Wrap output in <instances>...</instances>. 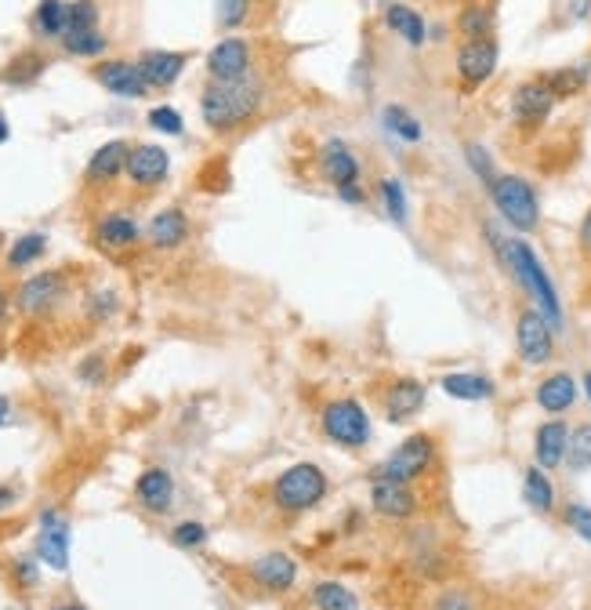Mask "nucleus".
<instances>
[{
  "label": "nucleus",
  "mask_w": 591,
  "mask_h": 610,
  "mask_svg": "<svg viewBox=\"0 0 591 610\" xmlns=\"http://www.w3.org/2000/svg\"><path fill=\"white\" fill-rule=\"evenodd\" d=\"M483 237H486V244H490L494 262L508 272L511 283L527 294V302L533 309H541V313L551 320V328L562 334V328H567V309H562L556 280H551V272L541 262V255L533 251V244L527 237H516V232H501L490 223L483 226Z\"/></svg>",
  "instance_id": "f257e3e1"
},
{
  "label": "nucleus",
  "mask_w": 591,
  "mask_h": 610,
  "mask_svg": "<svg viewBox=\"0 0 591 610\" xmlns=\"http://www.w3.org/2000/svg\"><path fill=\"white\" fill-rule=\"evenodd\" d=\"M266 102L269 91L258 73L243 76V81H207L200 91V121L215 135H232L251 127L266 113Z\"/></svg>",
  "instance_id": "f03ea898"
},
{
  "label": "nucleus",
  "mask_w": 591,
  "mask_h": 610,
  "mask_svg": "<svg viewBox=\"0 0 591 610\" xmlns=\"http://www.w3.org/2000/svg\"><path fill=\"white\" fill-rule=\"evenodd\" d=\"M486 197H490L497 218H501L516 237H530V232L541 229V193H537V186L527 175L501 172L486 186Z\"/></svg>",
  "instance_id": "7ed1b4c3"
},
{
  "label": "nucleus",
  "mask_w": 591,
  "mask_h": 610,
  "mask_svg": "<svg viewBox=\"0 0 591 610\" xmlns=\"http://www.w3.org/2000/svg\"><path fill=\"white\" fill-rule=\"evenodd\" d=\"M331 495V476H326L317 462H294L272 479L269 498L272 509L283 516H305L312 509H320Z\"/></svg>",
  "instance_id": "20e7f679"
},
{
  "label": "nucleus",
  "mask_w": 591,
  "mask_h": 610,
  "mask_svg": "<svg viewBox=\"0 0 591 610\" xmlns=\"http://www.w3.org/2000/svg\"><path fill=\"white\" fill-rule=\"evenodd\" d=\"M439 465V436L436 433H411L400 440L396 451L374 465L371 479H400V484H422Z\"/></svg>",
  "instance_id": "39448f33"
},
{
  "label": "nucleus",
  "mask_w": 591,
  "mask_h": 610,
  "mask_svg": "<svg viewBox=\"0 0 591 610\" xmlns=\"http://www.w3.org/2000/svg\"><path fill=\"white\" fill-rule=\"evenodd\" d=\"M320 433L341 451H363L374 440V422L356 396H334L320 411Z\"/></svg>",
  "instance_id": "423d86ee"
},
{
  "label": "nucleus",
  "mask_w": 591,
  "mask_h": 610,
  "mask_svg": "<svg viewBox=\"0 0 591 610\" xmlns=\"http://www.w3.org/2000/svg\"><path fill=\"white\" fill-rule=\"evenodd\" d=\"M556 106H559L556 91L545 84L541 73L530 76V81H519L516 87H511V95H508L511 127H516L522 138L541 135L548 127V121H551V113H556Z\"/></svg>",
  "instance_id": "0eeeda50"
},
{
  "label": "nucleus",
  "mask_w": 591,
  "mask_h": 610,
  "mask_svg": "<svg viewBox=\"0 0 591 610\" xmlns=\"http://www.w3.org/2000/svg\"><path fill=\"white\" fill-rule=\"evenodd\" d=\"M65 298H70V277H65V269L33 272V277H25L15 288V313L25 320H48L65 306Z\"/></svg>",
  "instance_id": "6e6552de"
},
{
  "label": "nucleus",
  "mask_w": 591,
  "mask_h": 610,
  "mask_svg": "<svg viewBox=\"0 0 591 610\" xmlns=\"http://www.w3.org/2000/svg\"><path fill=\"white\" fill-rule=\"evenodd\" d=\"M559 349V331L551 328V320L533 306H522L516 313V353L527 368H548L556 360Z\"/></svg>",
  "instance_id": "1a4fd4ad"
},
{
  "label": "nucleus",
  "mask_w": 591,
  "mask_h": 610,
  "mask_svg": "<svg viewBox=\"0 0 591 610\" xmlns=\"http://www.w3.org/2000/svg\"><path fill=\"white\" fill-rule=\"evenodd\" d=\"M497 62H501V44L497 37H479V41H457L454 48V76L465 95H476L479 87L494 81Z\"/></svg>",
  "instance_id": "9d476101"
},
{
  "label": "nucleus",
  "mask_w": 591,
  "mask_h": 610,
  "mask_svg": "<svg viewBox=\"0 0 591 610\" xmlns=\"http://www.w3.org/2000/svg\"><path fill=\"white\" fill-rule=\"evenodd\" d=\"M371 513L388 524H414L422 520L425 498L417 495V484L400 479H371Z\"/></svg>",
  "instance_id": "9b49d317"
},
{
  "label": "nucleus",
  "mask_w": 591,
  "mask_h": 610,
  "mask_svg": "<svg viewBox=\"0 0 591 610\" xmlns=\"http://www.w3.org/2000/svg\"><path fill=\"white\" fill-rule=\"evenodd\" d=\"M70 545H73L70 516L59 505L41 509V520H37V560L55 570V575H65L70 570Z\"/></svg>",
  "instance_id": "f8f14e48"
},
{
  "label": "nucleus",
  "mask_w": 591,
  "mask_h": 610,
  "mask_svg": "<svg viewBox=\"0 0 591 610\" xmlns=\"http://www.w3.org/2000/svg\"><path fill=\"white\" fill-rule=\"evenodd\" d=\"M298 575H301L298 560L283 549H269V552H261V556H255L251 564H247V578H251V586L258 592H266V596H287L298 586Z\"/></svg>",
  "instance_id": "ddd939ff"
},
{
  "label": "nucleus",
  "mask_w": 591,
  "mask_h": 610,
  "mask_svg": "<svg viewBox=\"0 0 591 610\" xmlns=\"http://www.w3.org/2000/svg\"><path fill=\"white\" fill-rule=\"evenodd\" d=\"M91 240H95L98 251L106 255H127L138 248L142 240V223L135 211L127 207H113V211H102L95 218V229H91Z\"/></svg>",
  "instance_id": "4468645a"
},
{
  "label": "nucleus",
  "mask_w": 591,
  "mask_h": 610,
  "mask_svg": "<svg viewBox=\"0 0 591 610\" xmlns=\"http://www.w3.org/2000/svg\"><path fill=\"white\" fill-rule=\"evenodd\" d=\"M255 73V44L247 37H221V41L207 51V76L211 81H243Z\"/></svg>",
  "instance_id": "2eb2a0df"
},
{
  "label": "nucleus",
  "mask_w": 591,
  "mask_h": 610,
  "mask_svg": "<svg viewBox=\"0 0 591 610\" xmlns=\"http://www.w3.org/2000/svg\"><path fill=\"white\" fill-rule=\"evenodd\" d=\"M317 175L338 193L345 186H356V182L363 178V161L352 153L345 138H326L317 149Z\"/></svg>",
  "instance_id": "dca6fc26"
},
{
  "label": "nucleus",
  "mask_w": 591,
  "mask_h": 610,
  "mask_svg": "<svg viewBox=\"0 0 591 610\" xmlns=\"http://www.w3.org/2000/svg\"><path fill=\"white\" fill-rule=\"evenodd\" d=\"M406 552H411V567L422 578L443 581L446 575H450V556H446V549H443V538L428 524L414 520L411 535H406Z\"/></svg>",
  "instance_id": "f3484780"
},
{
  "label": "nucleus",
  "mask_w": 591,
  "mask_h": 610,
  "mask_svg": "<svg viewBox=\"0 0 591 610\" xmlns=\"http://www.w3.org/2000/svg\"><path fill=\"white\" fill-rule=\"evenodd\" d=\"M428 404V385L422 379H411V374H400L385 385L381 393V414H385L388 425H403L417 418Z\"/></svg>",
  "instance_id": "a211bd4d"
},
{
  "label": "nucleus",
  "mask_w": 591,
  "mask_h": 610,
  "mask_svg": "<svg viewBox=\"0 0 591 610\" xmlns=\"http://www.w3.org/2000/svg\"><path fill=\"white\" fill-rule=\"evenodd\" d=\"M167 175H170V153L164 146H156V142H138V146H131L127 172H124L131 186L149 193L156 186H164Z\"/></svg>",
  "instance_id": "6ab92c4d"
},
{
  "label": "nucleus",
  "mask_w": 591,
  "mask_h": 610,
  "mask_svg": "<svg viewBox=\"0 0 591 610\" xmlns=\"http://www.w3.org/2000/svg\"><path fill=\"white\" fill-rule=\"evenodd\" d=\"M581 400V382L570 371H548L541 382L533 385V404L541 407L548 418H562L567 411L577 407Z\"/></svg>",
  "instance_id": "aec40b11"
},
{
  "label": "nucleus",
  "mask_w": 591,
  "mask_h": 610,
  "mask_svg": "<svg viewBox=\"0 0 591 610\" xmlns=\"http://www.w3.org/2000/svg\"><path fill=\"white\" fill-rule=\"evenodd\" d=\"M135 66L142 73V81L149 84V91H164V87H175L178 76L186 73L189 66V55L186 51H167V48H149L142 51V55L135 59Z\"/></svg>",
  "instance_id": "412c9836"
},
{
  "label": "nucleus",
  "mask_w": 591,
  "mask_h": 610,
  "mask_svg": "<svg viewBox=\"0 0 591 610\" xmlns=\"http://www.w3.org/2000/svg\"><path fill=\"white\" fill-rule=\"evenodd\" d=\"M567 447H570V422L548 418L533 430V465H541L545 473H556L567 465Z\"/></svg>",
  "instance_id": "4be33fe9"
},
{
  "label": "nucleus",
  "mask_w": 591,
  "mask_h": 610,
  "mask_svg": "<svg viewBox=\"0 0 591 610\" xmlns=\"http://www.w3.org/2000/svg\"><path fill=\"white\" fill-rule=\"evenodd\" d=\"M91 73H95V81L116 99H146V91H149V84L142 81L138 66L127 59H102V62H95V70Z\"/></svg>",
  "instance_id": "5701e85b"
},
{
  "label": "nucleus",
  "mask_w": 591,
  "mask_h": 610,
  "mask_svg": "<svg viewBox=\"0 0 591 610\" xmlns=\"http://www.w3.org/2000/svg\"><path fill=\"white\" fill-rule=\"evenodd\" d=\"M189 232H193L189 215L182 211V207H160V211L149 218L146 240L153 251H178L182 244L189 240Z\"/></svg>",
  "instance_id": "b1692460"
},
{
  "label": "nucleus",
  "mask_w": 591,
  "mask_h": 610,
  "mask_svg": "<svg viewBox=\"0 0 591 610\" xmlns=\"http://www.w3.org/2000/svg\"><path fill=\"white\" fill-rule=\"evenodd\" d=\"M135 498L142 509L153 516L170 513V505H175V476H170L164 465H149V469H142L135 479Z\"/></svg>",
  "instance_id": "393cba45"
},
{
  "label": "nucleus",
  "mask_w": 591,
  "mask_h": 610,
  "mask_svg": "<svg viewBox=\"0 0 591 610\" xmlns=\"http://www.w3.org/2000/svg\"><path fill=\"white\" fill-rule=\"evenodd\" d=\"M127 157H131V142L110 138L106 146L91 153V161L84 167V182L87 186H113V182L127 172Z\"/></svg>",
  "instance_id": "a878e982"
},
{
  "label": "nucleus",
  "mask_w": 591,
  "mask_h": 610,
  "mask_svg": "<svg viewBox=\"0 0 591 610\" xmlns=\"http://www.w3.org/2000/svg\"><path fill=\"white\" fill-rule=\"evenodd\" d=\"M439 389L450 400H462V404H486V400L497 396V382L483 371H450L439 379Z\"/></svg>",
  "instance_id": "bb28decb"
},
{
  "label": "nucleus",
  "mask_w": 591,
  "mask_h": 610,
  "mask_svg": "<svg viewBox=\"0 0 591 610\" xmlns=\"http://www.w3.org/2000/svg\"><path fill=\"white\" fill-rule=\"evenodd\" d=\"M454 30H457L462 41L497 37V4L494 0H465V4H457Z\"/></svg>",
  "instance_id": "cd10ccee"
},
{
  "label": "nucleus",
  "mask_w": 591,
  "mask_h": 610,
  "mask_svg": "<svg viewBox=\"0 0 591 610\" xmlns=\"http://www.w3.org/2000/svg\"><path fill=\"white\" fill-rule=\"evenodd\" d=\"M385 25L392 33L400 37V41L406 44V48H425L428 44V22H425V15L417 8H411V4H403V0H392V4H385Z\"/></svg>",
  "instance_id": "c85d7f7f"
},
{
  "label": "nucleus",
  "mask_w": 591,
  "mask_h": 610,
  "mask_svg": "<svg viewBox=\"0 0 591 610\" xmlns=\"http://www.w3.org/2000/svg\"><path fill=\"white\" fill-rule=\"evenodd\" d=\"M522 502L527 509H533L537 516H551L559 509V490L551 473H545L541 465H527L522 469Z\"/></svg>",
  "instance_id": "c756f323"
},
{
  "label": "nucleus",
  "mask_w": 591,
  "mask_h": 610,
  "mask_svg": "<svg viewBox=\"0 0 591 610\" xmlns=\"http://www.w3.org/2000/svg\"><path fill=\"white\" fill-rule=\"evenodd\" d=\"M381 127H385V132H388L392 138L406 142V146H417V142H425V124H422V116L406 110L403 102H388V106L381 110Z\"/></svg>",
  "instance_id": "7c9ffc66"
},
{
  "label": "nucleus",
  "mask_w": 591,
  "mask_h": 610,
  "mask_svg": "<svg viewBox=\"0 0 591 610\" xmlns=\"http://www.w3.org/2000/svg\"><path fill=\"white\" fill-rule=\"evenodd\" d=\"M545 84L556 91L559 102L577 99L581 91L591 84V59L588 62H573V66H559V70H545Z\"/></svg>",
  "instance_id": "2f4dec72"
},
{
  "label": "nucleus",
  "mask_w": 591,
  "mask_h": 610,
  "mask_svg": "<svg viewBox=\"0 0 591 610\" xmlns=\"http://www.w3.org/2000/svg\"><path fill=\"white\" fill-rule=\"evenodd\" d=\"M428 610H486V596L476 586H465V581H443Z\"/></svg>",
  "instance_id": "473e14b6"
},
{
  "label": "nucleus",
  "mask_w": 591,
  "mask_h": 610,
  "mask_svg": "<svg viewBox=\"0 0 591 610\" xmlns=\"http://www.w3.org/2000/svg\"><path fill=\"white\" fill-rule=\"evenodd\" d=\"M309 603L312 610H360V596L352 592L345 581L326 578L309 589Z\"/></svg>",
  "instance_id": "72a5a7b5"
},
{
  "label": "nucleus",
  "mask_w": 591,
  "mask_h": 610,
  "mask_svg": "<svg viewBox=\"0 0 591 610\" xmlns=\"http://www.w3.org/2000/svg\"><path fill=\"white\" fill-rule=\"evenodd\" d=\"M44 255H48V237H44V232H22L19 240H11L4 266L11 272H22V269H30V266L41 262Z\"/></svg>",
  "instance_id": "f704fd0d"
},
{
  "label": "nucleus",
  "mask_w": 591,
  "mask_h": 610,
  "mask_svg": "<svg viewBox=\"0 0 591 610\" xmlns=\"http://www.w3.org/2000/svg\"><path fill=\"white\" fill-rule=\"evenodd\" d=\"M374 193H377V200H381V211H385L392 223H400L406 226V218H411V200H406V186L400 178H377L374 182Z\"/></svg>",
  "instance_id": "c9c22d12"
},
{
  "label": "nucleus",
  "mask_w": 591,
  "mask_h": 610,
  "mask_svg": "<svg viewBox=\"0 0 591 610\" xmlns=\"http://www.w3.org/2000/svg\"><path fill=\"white\" fill-rule=\"evenodd\" d=\"M33 33L41 41H62L65 33V0H41L33 8Z\"/></svg>",
  "instance_id": "e433bc0d"
},
{
  "label": "nucleus",
  "mask_w": 591,
  "mask_h": 610,
  "mask_svg": "<svg viewBox=\"0 0 591 610\" xmlns=\"http://www.w3.org/2000/svg\"><path fill=\"white\" fill-rule=\"evenodd\" d=\"M44 70H48V59L41 51H22V55H15L0 70V84H33L41 81Z\"/></svg>",
  "instance_id": "4c0bfd02"
},
{
  "label": "nucleus",
  "mask_w": 591,
  "mask_h": 610,
  "mask_svg": "<svg viewBox=\"0 0 591 610\" xmlns=\"http://www.w3.org/2000/svg\"><path fill=\"white\" fill-rule=\"evenodd\" d=\"M81 313L91 323H106V320H113L116 313H121V294L110 291V288H91L81 298Z\"/></svg>",
  "instance_id": "58836bf2"
},
{
  "label": "nucleus",
  "mask_w": 591,
  "mask_h": 610,
  "mask_svg": "<svg viewBox=\"0 0 591 610\" xmlns=\"http://www.w3.org/2000/svg\"><path fill=\"white\" fill-rule=\"evenodd\" d=\"M562 469H570L573 476H581L591 469V422H581L570 430V447H567V465Z\"/></svg>",
  "instance_id": "ea45409f"
},
{
  "label": "nucleus",
  "mask_w": 591,
  "mask_h": 610,
  "mask_svg": "<svg viewBox=\"0 0 591 610\" xmlns=\"http://www.w3.org/2000/svg\"><path fill=\"white\" fill-rule=\"evenodd\" d=\"M59 44H62V51H65V55H76V59H98L102 51L110 48L106 33H102V30H81V33H65Z\"/></svg>",
  "instance_id": "a19ab883"
},
{
  "label": "nucleus",
  "mask_w": 591,
  "mask_h": 610,
  "mask_svg": "<svg viewBox=\"0 0 591 610\" xmlns=\"http://www.w3.org/2000/svg\"><path fill=\"white\" fill-rule=\"evenodd\" d=\"M98 15H102L98 0H70V4H65V33L98 30Z\"/></svg>",
  "instance_id": "79ce46f5"
},
{
  "label": "nucleus",
  "mask_w": 591,
  "mask_h": 610,
  "mask_svg": "<svg viewBox=\"0 0 591 610\" xmlns=\"http://www.w3.org/2000/svg\"><path fill=\"white\" fill-rule=\"evenodd\" d=\"M465 164H468V172L483 182V186H490V182L501 175L497 172V164H494V153L486 149L483 142H465Z\"/></svg>",
  "instance_id": "37998d69"
},
{
  "label": "nucleus",
  "mask_w": 591,
  "mask_h": 610,
  "mask_svg": "<svg viewBox=\"0 0 591 610\" xmlns=\"http://www.w3.org/2000/svg\"><path fill=\"white\" fill-rule=\"evenodd\" d=\"M255 0H215V22L221 30H240L251 22Z\"/></svg>",
  "instance_id": "c03bdc74"
},
{
  "label": "nucleus",
  "mask_w": 591,
  "mask_h": 610,
  "mask_svg": "<svg viewBox=\"0 0 591 610\" xmlns=\"http://www.w3.org/2000/svg\"><path fill=\"white\" fill-rule=\"evenodd\" d=\"M207 538H211V530L200 520H182L170 527V545H175V549H200Z\"/></svg>",
  "instance_id": "a18cd8bd"
},
{
  "label": "nucleus",
  "mask_w": 591,
  "mask_h": 610,
  "mask_svg": "<svg viewBox=\"0 0 591 610\" xmlns=\"http://www.w3.org/2000/svg\"><path fill=\"white\" fill-rule=\"evenodd\" d=\"M559 516H562V524H567L577 538L591 545V505H584V502H567Z\"/></svg>",
  "instance_id": "49530a36"
},
{
  "label": "nucleus",
  "mask_w": 591,
  "mask_h": 610,
  "mask_svg": "<svg viewBox=\"0 0 591 610\" xmlns=\"http://www.w3.org/2000/svg\"><path fill=\"white\" fill-rule=\"evenodd\" d=\"M146 121L153 132H160V135H182L186 132V121H182V113L175 106H153L146 113Z\"/></svg>",
  "instance_id": "de8ad7c7"
},
{
  "label": "nucleus",
  "mask_w": 591,
  "mask_h": 610,
  "mask_svg": "<svg viewBox=\"0 0 591 610\" xmlns=\"http://www.w3.org/2000/svg\"><path fill=\"white\" fill-rule=\"evenodd\" d=\"M11 581H15L19 589H37L41 586V560H33V556H22V560H11Z\"/></svg>",
  "instance_id": "09e8293b"
},
{
  "label": "nucleus",
  "mask_w": 591,
  "mask_h": 610,
  "mask_svg": "<svg viewBox=\"0 0 591 610\" xmlns=\"http://www.w3.org/2000/svg\"><path fill=\"white\" fill-rule=\"evenodd\" d=\"M106 356H87L84 363H81V368H76V374H81V382H87V385H102V382H106V374H110V368H106Z\"/></svg>",
  "instance_id": "8fccbe9b"
},
{
  "label": "nucleus",
  "mask_w": 591,
  "mask_h": 610,
  "mask_svg": "<svg viewBox=\"0 0 591 610\" xmlns=\"http://www.w3.org/2000/svg\"><path fill=\"white\" fill-rule=\"evenodd\" d=\"M577 251H581V258L591 266V204L581 218V229H577Z\"/></svg>",
  "instance_id": "3c124183"
},
{
  "label": "nucleus",
  "mask_w": 591,
  "mask_h": 610,
  "mask_svg": "<svg viewBox=\"0 0 591 610\" xmlns=\"http://www.w3.org/2000/svg\"><path fill=\"white\" fill-rule=\"evenodd\" d=\"M338 200L345 204V207H363V204H366V189H363V182H356V186L338 189Z\"/></svg>",
  "instance_id": "603ef678"
},
{
  "label": "nucleus",
  "mask_w": 591,
  "mask_h": 610,
  "mask_svg": "<svg viewBox=\"0 0 591 610\" xmlns=\"http://www.w3.org/2000/svg\"><path fill=\"white\" fill-rule=\"evenodd\" d=\"M11 313H15V294H11L4 283H0V328H4Z\"/></svg>",
  "instance_id": "864d4df0"
},
{
  "label": "nucleus",
  "mask_w": 591,
  "mask_h": 610,
  "mask_svg": "<svg viewBox=\"0 0 591 610\" xmlns=\"http://www.w3.org/2000/svg\"><path fill=\"white\" fill-rule=\"evenodd\" d=\"M15 502H19V490L11 487V484H4V479H0V513H8Z\"/></svg>",
  "instance_id": "5fc2aeb1"
},
{
  "label": "nucleus",
  "mask_w": 591,
  "mask_h": 610,
  "mask_svg": "<svg viewBox=\"0 0 591 610\" xmlns=\"http://www.w3.org/2000/svg\"><path fill=\"white\" fill-rule=\"evenodd\" d=\"M591 15V0H570V19L584 22Z\"/></svg>",
  "instance_id": "6e6d98bb"
},
{
  "label": "nucleus",
  "mask_w": 591,
  "mask_h": 610,
  "mask_svg": "<svg viewBox=\"0 0 591 610\" xmlns=\"http://www.w3.org/2000/svg\"><path fill=\"white\" fill-rule=\"evenodd\" d=\"M4 425H11V400L0 393V430H4Z\"/></svg>",
  "instance_id": "4d7b16f0"
},
{
  "label": "nucleus",
  "mask_w": 591,
  "mask_h": 610,
  "mask_svg": "<svg viewBox=\"0 0 591 610\" xmlns=\"http://www.w3.org/2000/svg\"><path fill=\"white\" fill-rule=\"evenodd\" d=\"M48 610H91L84 603H76V600H59V603H51Z\"/></svg>",
  "instance_id": "13d9d810"
},
{
  "label": "nucleus",
  "mask_w": 591,
  "mask_h": 610,
  "mask_svg": "<svg viewBox=\"0 0 591 610\" xmlns=\"http://www.w3.org/2000/svg\"><path fill=\"white\" fill-rule=\"evenodd\" d=\"M581 396L588 400V407H591V368L581 374Z\"/></svg>",
  "instance_id": "bf43d9fd"
},
{
  "label": "nucleus",
  "mask_w": 591,
  "mask_h": 610,
  "mask_svg": "<svg viewBox=\"0 0 591 610\" xmlns=\"http://www.w3.org/2000/svg\"><path fill=\"white\" fill-rule=\"evenodd\" d=\"M8 135H11V124H8V116L0 113V142H8Z\"/></svg>",
  "instance_id": "052dcab7"
},
{
  "label": "nucleus",
  "mask_w": 591,
  "mask_h": 610,
  "mask_svg": "<svg viewBox=\"0 0 591 610\" xmlns=\"http://www.w3.org/2000/svg\"><path fill=\"white\" fill-rule=\"evenodd\" d=\"M454 4H465V0H454Z\"/></svg>",
  "instance_id": "680f3d73"
}]
</instances>
